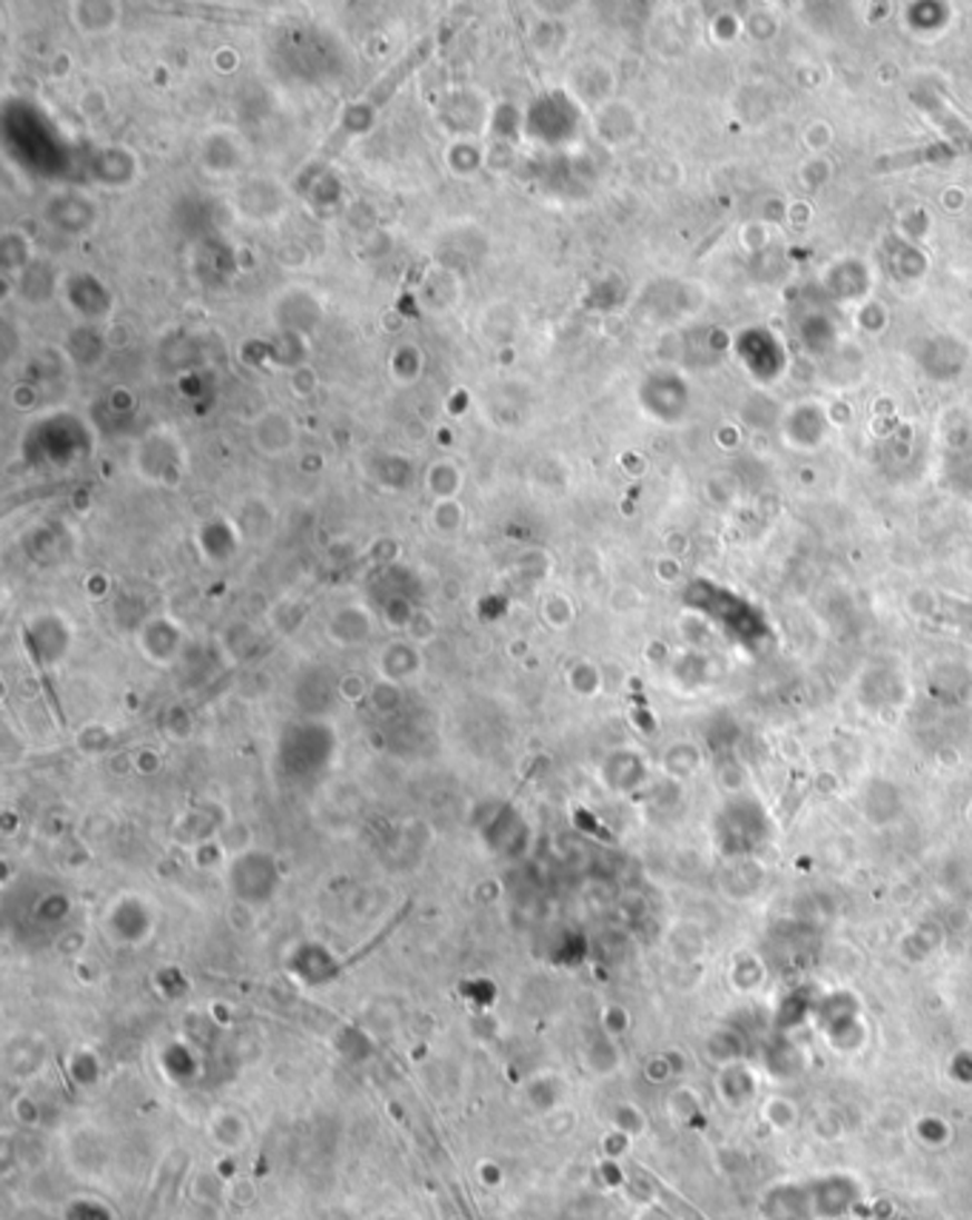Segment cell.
<instances>
[{"label": "cell", "instance_id": "6da1fadb", "mask_svg": "<svg viewBox=\"0 0 972 1220\" xmlns=\"http://www.w3.org/2000/svg\"><path fill=\"white\" fill-rule=\"evenodd\" d=\"M761 1212L767 1220H807L813 1218L810 1189L807 1187H779L767 1194Z\"/></svg>", "mask_w": 972, "mask_h": 1220}]
</instances>
